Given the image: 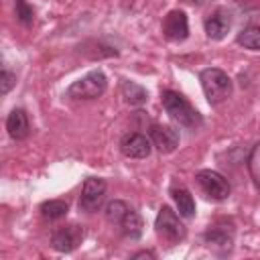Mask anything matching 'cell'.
<instances>
[{
    "instance_id": "17",
    "label": "cell",
    "mask_w": 260,
    "mask_h": 260,
    "mask_svg": "<svg viewBox=\"0 0 260 260\" xmlns=\"http://www.w3.org/2000/svg\"><path fill=\"white\" fill-rule=\"evenodd\" d=\"M67 211H69V205H67V201H63V199H49V201H45V203L41 205L43 217H47V219H51V221L65 217Z\"/></svg>"
},
{
    "instance_id": "23",
    "label": "cell",
    "mask_w": 260,
    "mask_h": 260,
    "mask_svg": "<svg viewBox=\"0 0 260 260\" xmlns=\"http://www.w3.org/2000/svg\"><path fill=\"white\" fill-rule=\"evenodd\" d=\"M132 258H154V254H152V252H146V250H142V252L134 254Z\"/></svg>"
},
{
    "instance_id": "2",
    "label": "cell",
    "mask_w": 260,
    "mask_h": 260,
    "mask_svg": "<svg viewBox=\"0 0 260 260\" xmlns=\"http://www.w3.org/2000/svg\"><path fill=\"white\" fill-rule=\"evenodd\" d=\"M199 81H201V87H203V93L207 98V102L211 106H217L221 102H225L230 95H232V79L225 71L217 69V67H207L199 73Z\"/></svg>"
},
{
    "instance_id": "12",
    "label": "cell",
    "mask_w": 260,
    "mask_h": 260,
    "mask_svg": "<svg viewBox=\"0 0 260 260\" xmlns=\"http://www.w3.org/2000/svg\"><path fill=\"white\" fill-rule=\"evenodd\" d=\"M205 244L221 248V250H230L232 242H234V228L225 221H217L213 225H209V230L205 232Z\"/></svg>"
},
{
    "instance_id": "22",
    "label": "cell",
    "mask_w": 260,
    "mask_h": 260,
    "mask_svg": "<svg viewBox=\"0 0 260 260\" xmlns=\"http://www.w3.org/2000/svg\"><path fill=\"white\" fill-rule=\"evenodd\" d=\"M181 2H185V4H189V6H205V4L211 2V0H181Z\"/></svg>"
},
{
    "instance_id": "9",
    "label": "cell",
    "mask_w": 260,
    "mask_h": 260,
    "mask_svg": "<svg viewBox=\"0 0 260 260\" xmlns=\"http://www.w3.org/2000/svg\"><path fill=\"white\" fill-rule=\"evenodd\" d=\"M148 138H150L152 146L165 154L173 152L179 146V132L167 124H152L148 130Z\"/></svg>"
},
{
    "instance_id": "13",
    "label": "cell",
    "mask_w": 260,
    "mask_h": 260,
    "mask_svg": "<svg viewBox=\"0 0 260 260\" xmlns=\"http://www.w3.org/2000/svg\"><path fill=\"white\" fill-rule=\"evenodd\" d=\"M6 130L10 134V138L14 140H24L30 132V126H28V118H26V112L22 108H14L8 118H6Z\"/></svg>"
},
{
    "instance_id": "14",
    "label": "cell",
    "mask_w": 260,
    "mask_h": 260,
    "mask_svg": "<svg viewBox=\"0 0 260 260\" xmlns=\"http://www.w3.org/2000/svg\"><path fill=\"white\" fill-rule=\"evenodd\" d=\"M171 195H173V201H175L181 217H193L195 215V199L185 187H173Z\"/></svg>"
},
{
    "instance_id": "1",
    "label": "cell",
    "mask_w": 260,
    "mask_h": 260,
    "mask_svg": "<svg viewBox=\"0 0 260 260\" xmlns=\"http://www.w3.org/2000/svg\"><path fill=\"white\" fill-rule=\"evenodd\" d=\"M160 102L162 108L167 110V114L171 116V120H175L177 124L185 126V128H199L201 126V114L179 93L173 89H165L160 93Z\"/></svg>"
},
{
    "instance_id": "4",
    "label": "cell",
    "mask_w": 260,
    "mask_h": 260,
    "mask_svg": "<svg viewBox=\"0 0 260 260\" xmlns=\"http://www.w3.org/2000/svg\"><path fill=\"white\" fill-rule=\"evenodd\" d=\"M154 228H156V234H158L162 240H167L169 244H179V242H183L185 236H187V228L183 225V221L179 219V215H177L169 205H162V207L158 209Z\"/></svg>"
},
{
    "instance_id": "10",
    "label": "cell",
    "mask_w": 260,
    "mask_h": 260,
    "mask_svg": "<svg viewBox=\"0 0 260 260\" xmlns=\"http://www.w3.org/2000/svg\"><path fill=\"white\" fill-rule=\"evenodd\" d=\"M152 150L150 138H146L140 132H128L120 140V152L128 158H146Z\"/></svg>"
},
{
    "instance_id": "3",
    "label": "cell",
    "mask_w": 260,
    "mask_h": 260,
    "mask_svg": "<svg viewBox=\"0 0 260 260\" xmlns=\"http://www.w3.org/2000/svg\"><path fill=\"white\" fill-rule=\"evenodd\" d=\"M106 87H108V79H106L104 71L93 69L85 77L73 81L67 87V98H73V100H95L106 91Z\"/></svg>"
},
{
    "instance_id": "7",
    "label": "cell",
    "mask_w": 260,
    "mask_h": 260,
    "mask_svg": "<svg viewBox=\"0 0 260 260\" xmlns=\"http://www.w3.org/2000/svg\"><path fill=\"white\" fill-rule=\"evenodd\" d=\"M85 232H83V225H77V223H69V225H63L59 230L53 232L51 236V246L57 250V252H73L81 240H83Z\"/></svg>"
},
{
    "instance_id": "18",
    "label": "cell",
    "mask_w": 260,
    "mask_h": 260,
    "mask_svg": "<svg viewBox=\"0 0 260 260\" xmlns=\"http://www.w3.org/2000/svg\"><path fill=\"white\" fill-rule=\"evenodd\" d=\"M236 43L250 51H260V26H246L238 32Z\"/></svg>"
},
{
    "instance_id": "6",
    "label": "cell",
    "mask_w": 260,
    "mask_h": 260,
    "mask_svg": "<svg viewBox=\"0 0 260 260\" xmlns=\"http://www.w3.org/2000/svg\"><path fill=\"white\" fill-rule=\"evenodd\" d=\"M106 197V181L100 177H89L85 179L83 187H81V195H79V209L91 213L98 211L100 205L104 203Z\"/></svg>"
},
{
    "instance_id": "11",
    "label": "cell",
    "mask_w": 260,
    "mask_h": 260,
    "mask_svg": "<svg viewBox=\"0 0 260 260\" xmlns=\"http://www.w3.org/2000/svg\"><path fill=\"white\" fill-rule=\"evenodd\" d=\"M203 26H205V35L211 41H221L228 35L230 26H232V16H230V12H225L223 8H219L211 16L205 18V24Z\"/></svg>"
},
{
    "instance_id": "16",
    "label": "cell",
    "mask_w": 260,
    "mask_h": 260,
    "mask_svg": "<svg viewBox=\"0 0 260 260\" xmlns=\"http://www.w3.org/2000/svg\"><path fill=\"white\" fill-rule=\"evenodd\" d=\"M118 225H120L122 234L126 238H130V240H138L142 236V217L134 209H128L126 215L122 217V221Z\"/></svg>"
},
{
    "instance_id": "5",
    "label": "cell",
    "mask_w": 260,
    "mask_h": 260,
    "mask_svg": "<svg viewBox=\"0 0 260 260\" xmlns=\"http://www.w3.org/2000/svg\"><path fill=\"white\" fill-rule=\"evenodd\" d=\"M195 179H197L201 191H203L207 197L215 199V201H223V199H228L230 193H232V187H230L228 179H225L223 175L211 171V169H203V171H199Z\"/></svg>"
},
{
    "instance_id": "19",
    "label": "cell",
    "mask_w": 260,
    "mask_h": 260,
    "mask_svg": "<svg viewBox=\"0 0 260 260\" xmlns=\"http://www.w3.org/2000/svg\"><path fill=\"white\" fill-rule=\"evenodd\" d=\"M128 209H130V207H128L124 201H118V199H116V201H110V203L106 205V219H108L110 223H120Z\"/></svg>"
},
{
    "instance_id": "8",
    "label": "cell",
    "mask_w": 260,
    "mask_h": 260,
    "mask_svg": "<svg viewBox=\"0 0 260 260\" xmlns=\"http://www.w3.org/2000/svg\"><path fill=\"white\" fill-rule=\"evenodd\" d=\"M162 35L167 41L181 43L189 37V20L183 10H171L162 18Z\"/></svg>"
},
{
    "instance_id": "20",
    "label": "cell",
    "mask_w": 260,
    "mask_h": 260,
    "mask_svg": "<svg viewBox=\"0 0 260 260\" xmlns=\"http://www.w3.org/2000/svg\"><path fill=\"white\" fill-rule=\"evenodd\" d=\"M14 6H16V18H18L22 24H32V20H35V10H32V6H28L26 0H14Z\"/></svg>"
},
{
    "instance_id": "15",
    "label": "cell",
    "mask_w": 260,
    "mask_h": 260,
    "mask_svg": "<svg viewBox=\"0 0 260 260\" xmlns=\"http://www.w3.org/2000/svg\"><path fill=\"white\" fill-rule=\"evenodd\" d=\"M120 89H122L124 100H126L130 106H142V104H146V100H148L146 89H144L140 83H136V81L124 79L122 85H120Z\"/></svg>"
},
{
    "instance_id": "21",
    "label": "cell",
    "mask_w": 260,
    "mask_h": 260,
    "mask_svg": "<svg viewBox=\"0 0 260 260\" xmlns=\"http://www.w3.org/2000/svg\"><path fill=\"white\" fill-rule=\"evenodd\" d=\"M0 81H2V95H6V93L12 89V85L16 83V75L10 73L8 69H2V73H0Z\"/></svg>"
}]
</instances>
